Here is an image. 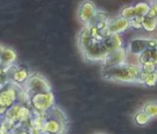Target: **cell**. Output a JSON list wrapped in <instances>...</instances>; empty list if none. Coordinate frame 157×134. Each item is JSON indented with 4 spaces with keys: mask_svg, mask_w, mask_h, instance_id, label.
<instances>
[]
</instances>
